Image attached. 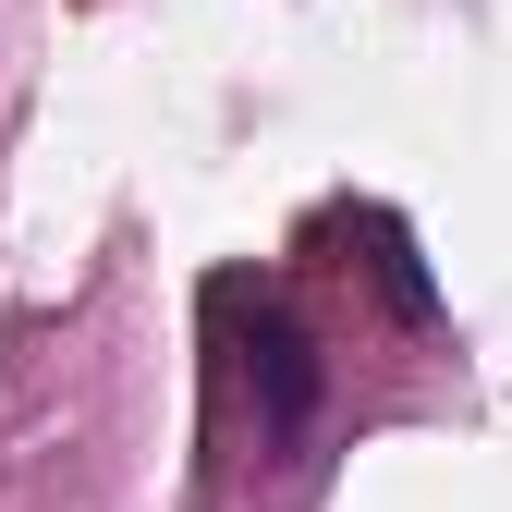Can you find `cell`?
Segmentation results:
<instances>
[{
	"mask_svg": "<svg viewBox=\"0 0 512 512\" xmlns=\"http://www.w3.org/2000/svg\"><path fill=\"white\" fill-rule=\"evenodd\" d=\"M354 232L378 244V293H391V317H439V293H427V269H415V232H403L391 208H354Z\"/></svg>",
	"mask_w": 512,
	"mask_h": 512,
	"instance_id": "7a4b0ae2",
	"label": "cell"
},
{
	"mask_svg": "<svg viewBox=\"0 0 512 512\" xmlns=\"http://www.w3.org/2000/svg\"><path fill=\"white\" fill-rule=\"evenodd\" d=\"M244 391H256V427H269V439H305V415H317V342H305V317H293L281 293H256Z\"/></svg>",
	"mask_w": 512,
	"mask_h": 512,
	"instance_id": "6da1fadb",
	"label": "cell"
}]
</instances>
